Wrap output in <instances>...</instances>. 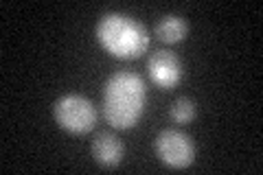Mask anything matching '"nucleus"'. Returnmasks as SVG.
I'll return each mask as SVG.
<instances>
[{
	"mask_svg": "<svg viewBox=\"0 0 263 175\" xmlns=\"http://www.w3.org/2000/svg\"><path fill=\"white\" fill-rule=\"evenodd\" d=\"M123 153H125V149H123L121 138L112 131H99L92 140V155L97 164L103 169H117L123 160Z\"/></svg>",
	"mask_w": 263,
	"mask_h": 175,
	"instance_id": "obj_6",
	"label": "nucleus"
},
{
	"mask_svg": "<svg viewBox=\"0 0 263 175\" xmlns=\"http://www.w3.org/2000/svg\"><path fill=\"white\" fill-rule=\"evenodd\" d=\"M95 35L103 51L117 60H136L149 46L147 29L136 18L119 11L101 15V20L97 22Z\"/></svg>",
	"mask_w": 263,
	"mask_h": 175,
	"instance_id": "obj_2",
	"label": "nucleus"
},
{
	"mask_svg": "<svg viewBox=\"0 0 263 175\" xmlns=\"http://www.w3.org/2000/svg\"><path fill=\"white\" fill-rule=\"evenodd\" d=\"M156 37H158L162 44H178V42H182L189 33V24L184 18H180V15H162V18L156 22Z\"/></svg>",
	"mask_w": 263,
	"mask_h": 175,
	"instance_id": "obj_7",
	"label": "nucleus"
},
{
	"mask_svg": "<svg viewBox=\"0 0 263 175\" xmlns=\"http://www.w3.org/2000/svg\"><path fill=\"white\" fill-rule=\"evenodd\" d=\"M147 72L156 88L160 90H171L176 88L184 77V68L180 57L171 51H156L152 53L149 62H147Z\"/></svg>",
	"mask_w": 263,
	"mask_h": 175,
	"instance_id": "obj_5",
	"label": "nucleus"
},
{
	"mask_svg": "<svg viewBox=\"0 0 263 175\" xmlns=\"http://www.w3.org/2000/svg\"><path fill=\"white\" fill-rule=\"evenodd\" d=\"M154 149H156V155L160 158V162L176 171L189 169L195 160L193 140L180 129H162L156 136Z\"/></svg>",
	"mask_w": 263,
	"mask_h": 175,
	"instance_id": "obj_4",
	"label": "nucleus"
},
{
	"mask_svg": "<svg viewBox=\"0 0 263 175\" xmlns=\"http://www.w3.org/2000/svg\"><path fill=\"white\" fill-rule=\"evenodd\" d=\"M55 121L70 134H88L97 125V110L86 96L70 92L55 101Z\"/></svg>",
	"mask_w": 263,
	"mask_h": 175,
	"instance_id": "obj_3",
	"label": "nucleus"
},
{
	"mask_svg": "<svg viewBox=\"0 0 263 175\" xmlns=\"http://www.w3.org/2000/svg\"><path fill=\"white\" fill-rule=\"evenodd\" d=\"M147 88L136 72H114L103 88V116L114 129L136 127L145 112Z\"/></svg>",
	"mask_w": 263,
	"mask_h": 175,
	"instance_id": "obj_1",
	"label": "nucleus"
},
{
	"mask_svg": "<svg viewBox=\"0 0 263 175\" xmlns=\"http://www.w3.org/2000/svg\"><path fill=\"white\" fill-rule=\"evenodd\" d=\"M169 116H171V121L178 123V125H189L195 119V103L189 96H180L171 103Z\"/></svg>",
	"mask_w": 263,
	"mask_h": 175,
	"instance_id": "obj_8",
	"label": "nucleus"
}]
</instances>
